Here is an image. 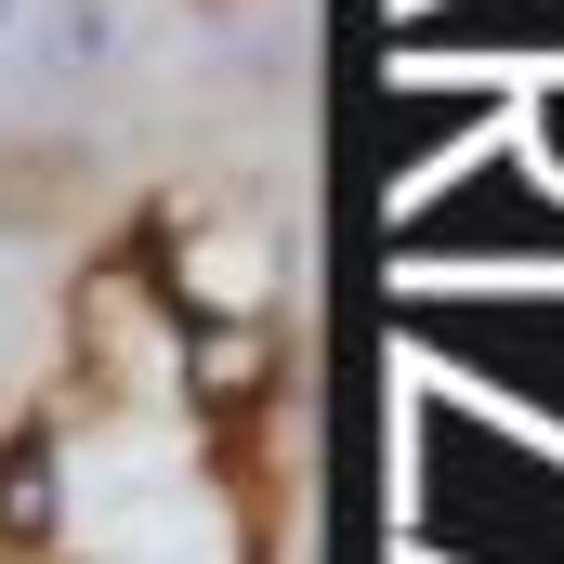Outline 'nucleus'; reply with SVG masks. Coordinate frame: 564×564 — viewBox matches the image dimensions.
<instances>
[{"label": "nucleus", "mask_w": 564, "mask_h": 564, "mask_svg": "<svg viewBox=\"0 0 564 564\" xmlns=\"http://www.w3.org/2000/svg\"><path fill=\"white\" fill-rule=\"evenodd\" d=\"M79 539L93 564H224V512L158 433H119V446H79Z\"/></svg>", "instance_id": "obj_1"}, {"label": "nucleus", "mask_w": 564, "mask_h": 564, "mask_svg": "<svg viewBox=\"0 0 564 564\" xmlns=\"http://www.w3.org/2000/svg\"><path fill=\"white\" fill-rule=\"evenodd\" d=\"M13 53H26V93H106L132 66V0H26Z\"/></svg>", "instance_id": "obj_2"}, {"label": "nucleus", "mask_w": 564, "mask_h": 564, "mask_svg": "<svg viewBox=\"0 0 564 564\" xmlns=\"http://www.w3.org/2000/svg\"><path fill=\"white\" fill-rule=\"evenodd\" d=\"M13 26H26V0H0V40H13Z\"/></svg>", "instance_id": "obj_3"}]
</instances>
